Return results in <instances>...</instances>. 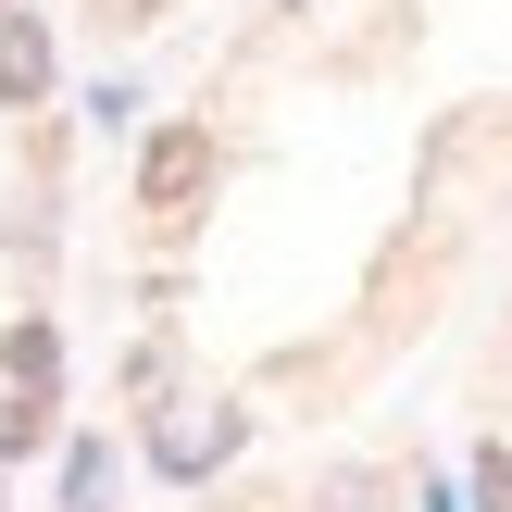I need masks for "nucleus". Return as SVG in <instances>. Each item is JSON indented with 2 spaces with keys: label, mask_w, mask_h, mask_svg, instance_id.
Here are the masks:
<instances>
[{
  "label": "nucleus",
  "mask_w": 512,
  "mask_h": 512,
  "mask_svg": "<svg viewBox=\"0 0 512 512\" xmlns=\"http://www.w3.org/2000/svg\"><path fill=\"white\" fill-rule=\"evenodd\" d=\"M38 438H50V388H0V463H25Z\"/></svg>",
  "instance_id": "obj_5"
},
{
  "label": "nucleus",
  "mask_w": 512,
  "mask_h": 512,
  "mask_svg": "<svg viewBox=\"0 0 512 512\" xmlns=\"http://www.w3.org/2000/svg\"><path fill=\"white\" fill-rule=\"evenodd\" d=\"M0 13H13V0H0Z\"/></svg>",
  "instance_id": "obj_7"
},
{
  "label": "nucleus",
  "mask_w": 512,
  "mask_h": 512,
  "mask_svg": "<svg viewBox=\"0 0 512 512\" xmlns=\"http://www.w3.org/2000/svg\"><path fill=\"white\" fill-rule=\"evenodd\" d=\"M0 100H13V113H25V100H50V25L25 13V0L0 13Z\"/></svg>",
  "instance_id": "obj_2"
},
{
  "label": "nucleus",
  "mask_w": 512,
  "mask_h": 512,
  "mask_svg": "<svg viewBox=\"0 0 512 512\" xmlns=\"http://www.w3.org/2000/svg\"><path fill=\"white\" fill-rule=\"evenodd\" d=\"M200 188H213V125H163L138 150V213H188Z\"/></svg>",
  "instance_id": "obj_1"
},
{
  "label": "nucleus",
  "mask_w": 512,
  "mask_h": 512,
  "mask_svg": "<svg viewBox=\"0 0 512 512\" xmlns=\"http://www.w3.org/2000/svg\"><path fill=\"white\" fill-rule=\"evenodd\" d=\"M0 375H13V388H50V375H63V338H50V325H13V338H0Z\"/></svg>",
  "instance_id": "obj_4"
},
{
  "label": "nucleus",
  "mask_w": 512,
  "mask_h": 512,
  "mask_svg": "<svg viewBox=\"0 0 512 512\" xmlns=\"http://www.w3.org/2000/svg\"><path fill=\"white\" fill-rule=\"evenodd\" d=\"M100 13H113V25H150V13H163V0H100Z\"/></svg>",
  "instance_id": "obj_6"
},
{
  "label": "nucleus",
  "mask_w": 512,
  "mask_h": 512,
  "mask_svg": "<svg viewBox=\"0 0 512 512\" xmlns=\"http://www.w3.org/2000/svg\"><path fill=\"white\" fill-rule=\"evenodd\" d=\"M225 450H238V413H188V425L150 438V463H163V475H200V463H225Z\"/></svg>",
  "instance_id": "obj_3"
}]
</instances>
